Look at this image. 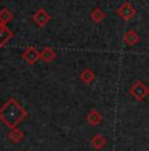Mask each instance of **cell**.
Instances as JSON below:
<instances>
[{
  "label": "cell",
  "instance_id": "1",
  "mask_svg": "<svg viewBox=\"0 0 149 151\" xmlns=\"http://www.w3.org/2000/svg\"><path fill=\"white\" fill-rule=\"evenodd\" d=\"M28 117L25 108L15 99H8L0 106V121L11 129H16L17 125L21 124Z\"/></svg>",
  "mask_w": 149,
  "mask_h": 151
},
{
  "label": "cell",
  "instance_id": "2",
  "mask_svg": "<svg viewBox=\"0 0 149 151\" xmlns=\"http://www.w3.org/2000/svg\"><path fill=\"white\" fill-rule=\"evenodd\" d=\"M130 95L136 100L141 101L149 95V88L141 80H136L130 88Z\"/></svg>",
  "mask_w": 149,
  "mask_h": 151
},
{
  "label": "cell",
  "instance_id": "3",
  "mask_svg": "<svg viewBox=\"0 0 149 151\" xmlns=\"http://www.w3.org/2000/svg\"><path fill=\"white\" fill-rule=\"evenodd\" d=\"M135 13H136V11H135V8L132 7L131 3H124V4H122L118 8V14L124 20V21L131 20L135 16Z\"/></svg>",
  "mask_w": 149,
  "mask_h": 151
},
{
  "label": "cell",
  "instance_id": "4",
  "mask_svg": "<svg viewBox=\"0 0 149 151\" xmlns=\"http://www.w3.org/2000/svg\"><path fill=\"white\" fill-rule=\"evenodd\" d=\"M22 58H24L29 65H34L41 57H39V51L37 50L35 47H28L26 50L22 53Z\"/></svg>",
  "mask_w": 149,
  "mask_h": 151
},
{
  "label": "cell",
  "instance_id": "5",
  "mask_svg": "<svg viewBox=\"0 0 149 151\" xmlns=\"http://www.w3.org/2000/svg\"><path fill=\"white\" fill-rule=\"evenodd\" d=\"M33 19L39 27H45V25L50 21V14L46 12L45 9H38L35 13H34Z\"/></svg>",
  "mask_w": 149,
  "mask_h": 151
},
{
  "label": "cell",
  "instance_id": "6",
  "mask_svg": "<svg viewBox=\"0 0 149 151\" xmlns=\"http://www.w3.org/2000/svg\"><path fill=\"white\" fill-rule=\"evenodd\" d=\"M12 37H13L12 30L7 25L0 24V46H4Z\"/></svg>",
  "mask_w": 149,
  "mask_h": 151
},
{
  "label": "cell",
  "instance_id": "7",
  "mask_svg": "<svg viewBox=\"0 0 149 151\" xmlns=\"http://www.w3.org/2000/svg\"><path fill=\"white\" fill-rule=\"evenodd\" d=\"M87 121L92 125V126H97V125L101 124V121H102V116H101V113H99L98 110L92 109L90 112L88 113V116H87Z\"/></svg>",
  "mask_w": 149,
  "mask_h": 151
},
{
  "label": "cell",
  "instance_id": "8",
  "mask_svg": "<svg viewBox=\"0 0 149 151\" xmlns=\"http://www.w3.org/2000/svg\"><path fill=\"white\" fill-rule=\"evenodd\" d=\"M90 145H92V147H93V149H96V150H102V149H104V147L106 146V145H107V141H106V138L102 137L101 134H96L93 138H92Z\"/></svg>",
  "mask_w": 149,
  "mask_h": 151
},
{
  "label": "cell",
  "instance_id": "9",
  "mask_svg": "<svg viewBox=\"0 0 149 151\" xmlns=\"http://www.w3.org/2000/svg\"><path fill=\"white\" fill-rule=\"evenodd\" d=\"M123 40H124V42L127 43L128 46H133V45H136V43L139 42L140 36L135 30H128L127 33L124 34V38Z\"/></svg>",
  "mask_w": 149,
  "mask_h": 151
},
{
  "label": "cell",
  "instance_id": "10",
  "mask_svg": "<svg viewBox=\"0 0 149 151\" xmlns=\"http://www.w3.org/2000/svg\"><path fill=\"white\" fill-rule=\"evenodd\" d=\"M25 137V134H24V132L22 130H20V129H12V132L8 134V138H9V141L11 142H13V143H18V142H21L22 139H24Z\"/></svg>",
  "mask_w": 149,
  "mask_h": 151
},
{
  "label": "cell",
  "instance_id": "11",
  "mask_svg": "<svg viewBox=\"0 0 149 151\" xmlns=\"http://www.w3.org/2000/svg\"><path fill=\"white\" fill-rule=\"evenodd\" d=\"M39 57H41V59L43 60V62H51V60L55 59L56 54H55V51H54L53 49H50V47H45L43 50H42L41 53H39Z\"/></svg>",
  "mask_w": 149,
  "mask_h": 151
},
{
  "label": "cell",
  "instance_id": "12",
  "mask_svg": "<svg viewBox=\"0 0 149 151\" xmlns=\"http://www.w3.org/2000/svg\"><path fill=\"white\" fill-rule=\"evenodd\" d=\"M80 79L82 80L85 84H89V83H92L94 79H96V74H94L92 70H89V68H85L84 71L80 74Z\"/></svg>",
  "mask_w": 149,
  "mask_h": 151
},
{
  "label": "cell",
  "instance_id": "13",
  "mask_svg": "<svg viewBox=\"0 0 149 151\" xmlns=\"http://www.w3.org/2000/svg\"><path fill=\"white\" fill-rule=\"evenodd\" d=\"M12 19H13L12 12H11V11H8L7 8H4V9L0 11V24L7 25Z\"/></svg>",
  "mask_w": 149,
  "mask_h": 151
},
{
  "label": "cell",
  "instance_id": "14",
  "mask_svg": "<svg viewBox=\"0 0 149 151\" xmlns=\"http://www.w3.org/2000/svg\"><path fill=\"white\" fill-rule=\"evenodd\" d=\"M90 17H92V20H93L94 22H99V21L104 20L105 14H104V12H102L101 9H99V8H96V9H93V12L90 13Z\"/></svg>",
  "mask_w": 149,
  "mask_h": 151
}]
</instances>
